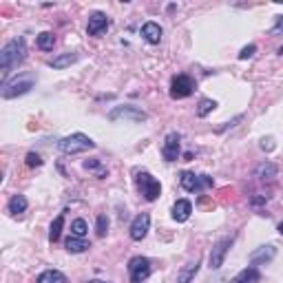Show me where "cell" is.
I'll use <instances>...</instances> for the list:
<instances>
[{"mask_svg":"<svg viewBox=\"0 0 283 283\" xmlns=\"http://www.w3.org/2000/svg\"><path fill=\"white\" fill-rule=\"evenodd\" d=\"M24 58H27V42H24L22 35L9 40V42L4 44L2 51H0V73H2V82L9 80L7 75L11 73V69L22 64Z\"/></svg>","mask_w":283,"mask_h":283,"instance_id":"cell-1","label":"cell"},{"mask_svg":"<svg viewBox=\"0 0 283 283\" xmlns=\"http://www.w3.org/2000/svg\"><path fill=\"white\" fill-rule=\"evenodd\" d=\"M33 84H35L33 73H18L16 78L0 84V95H2L4 100H13V97H18V95L29 93V91L33 89Z\"/></svg>","mask_w":283,"mask_h":283,"instance_id":"cell-2","label":"cell"},{"mask_svg":"<svg viewBox=\"0 0 283 283\" xmlns=\"http://www.w3.org/2000/svg\"><path fill=\"white\" fill-rule=\"evenodd\" d=\"M58 148H60V153H64V155H78V153L95 148V142L91 140L89 135H84V133H73V135L62 137V140L58 142Z\"/></svg>","mask_w":283,"mask_h":283,"instance_id":"cell-3","label":"cell"},{"mask_svg":"<svg viewBox=\"0 0 283 283\" xmlns=\"http://www.w3.org/2000/svg\"><path fill=\"white\" fill-rule=\"evenodd\" d=\"M179 184L186 193H202L206 188H213L215 182L210 175H197V173H190V171H184L179 175Z\"/></svg>","mask_w":283,"mask_h":283,"instance_id":"cell-4","label":"cell"},{"mask_svg":"<svg viewBox=\"0 0 283 283\" xmlns=\"http://www.w3.org/2000/svg\"><path fill=\"white\" fill-rule=\"evenodd\" d=\"M135 182H137V188H140V193L144 195L146 202H155V199L159 197V193H162V184H159L157 179L153 177L151 173H146V171L137 173Z\"/></svg>","mask_w":283,"mask_h":283,"instance_id":"cell-5","label":"cell"},{"mask_svg":"<svg viewBox=\"0 0 283 283\" xmlns=\"http://www.w3.org/2000/svg\"><path fill=\"white\" fill-rule=\"evenodd\" d=\"M128 277H131V283H144L151 277V259L148 257H133L128 261Z\"/></svg>","mask_w":283,"mask_h":283,"instance_id":"cell-6","label":"cell"},{"mask_svg":"<svg viewBox=\"0 0 283 283\" xmlns=\"http://www.w3.org/2000/svg\"><path fill=\"white\" fill-rule=\"evenodd\" d=\"M235 237H237V235H228V237H224V239H219L217 244L213 246V250H210V257H208L210 270H219V268L224 266V259H226V255H228L230 246H233Z\"/></svg>","mask_w":283,"mask_h":283,"instance_id":"cell-7","label":"cell"},{"mask_svg":"<svg viewBox=\"0 0 283 283\" xmlns=\"http://www.w3.org/2000/svg\"><path fill=\"white\" fill-rule=\"evenodd\" d=\"M109 120L115 122V120H131V122H146L148 115L144 113L142 109L137 106H131V104H122V106H115V109L109 111Z\"/></svg>","mask_w":283,"mask_h":283,"instance_id":"cell-8","label":"cell"},{"mask_svg":"<svg viewBox=\"0 0 283 283\" xmlns=\"http://www.w3.org/2000/svg\"><path fill=\"white\" fill-rule=\"evenodd\" d=\"M195 91V80L186 73H179L171 80V97L173 100H184Z\"/></svg>","mask_w":283,"mask_h":283,"instance_id":"cell-9","label":"cell"},{"mask_svg":"<svg viewBox=\"0 0 283 283\" xmlns=\"http://www.w3.org/2000/svg\"><path fill=\"white\" fill-rule=\"evenodd\" d=\"M179 153H182V135L177 131L168 133L164 137V144H162V157L166 162H177L179 159Z\"/></svg>","mask_w":283,"mask_h":283,"instance_id":"cell-10","label":"cell"},{"mask_svg":"<svg viewBox=\"0 0 283 283\" xmlns=\"http://www.w3.org/2000/svg\"><path fill=\"white\" fill-rule=\"evenodd\" d=\"M111 27V20L106 13L102 11H93L89 16V24H86V33L93 35V38H100V35H104L106 31H109Z\"/></svg>","mask_w":283,"mask_h":283,"instance_id":"cell-11","label":"cell"},{"mask_svg":"<svg viewBox=\"0 0 283 283\" xmlns=\"http://www.w3.org/2000/svg\"><path fill=\"white\" fill-rule=\"evenodd\" d=\"M148 230H151V215L140 213L135 219H133L131 228H128V235H131L133 241H142L144 237L148 235Z\"/></svg>","mask_w":283,"mask_h":283,"instance_id":"cell-12","label":"cell"},{"mask_svg":"<svg viewBox=\"0 0 283 283\" xmlns=\"http://www.w3.org/2000/svg\"><path fill=\"white\" fill-rule=\"evenodd\" d=\"M277 257V248L275 246H261V248H257L255 252H250V264L252 266H259V264H270L272 259Z\"/></svg>","mask_w":283,"mask_h":283,"instance_id":"cell-13","label":"cell"},{"mask_svg":"<svg viewBox=\"0 0 283 283\" xmlns=\"http://www.w3.org/2000/svg\"><path fill=\"white\" fill-rule=\"evenodd\" d=\"M190 213H193V204H190L188 199H177V202L173 204V219L177 221V224L188 221Z\"/></svg>","mask_w":283,"mask_h":283,"instance_id":"cell-14","label":"cell"},{"mask_svg":"<svg viewBox=\"0 0 283 283\" xmlns=\"http://www.w3.org/2000/svg\"><path fill=\"white\" fill-rule=\"evenodd\" d=\"M162 27L157 22H144L142 24V38L151 44H159L162 42Z\"/></svg>","mask_w":283,"mask_h":283,"instance_id":"cell-15","label":"cell"},{"mask_svg":"<svg viewBox=\"0 0 283 283\" xmlns=\"http://www.w3.org/2000/svg\"><path fill=\"white\" fill-rule=\"evenodd\" d=\"M78 58H80L78 53H73V51H66V53H60V55H55L53 60H49V66H51V69H66V66H71V64L78 62Z\"/></svg>","mask_w":283,"mask_h":283,"instance_id":"cell-16","label":"cell"},{"mask_svg":"<svg viewBox=\"0 0 283 283\" xmlns=\"http://www.w3.org/2000/svg\"><path fill=\"white\" fill-rule=\"evenodd\" d=\"M261 281V272L257 270V266H248L239 272L230 283H259Z\"/></svg>","mask_w":283,"mask_h":283,"instance_id":"cell-17","label":"cell"},{"mask_svg":"<svg viewBox=\"0 0 283 283\" xmlns=\"http://www.w3.org/2000/svg\"><path fill=\"white\" fill-rule=\"evenodd\" d=\"M199 266H202V261H199V259H195V261H190V264H186L182 270L177 272V283H190V281L195 279V275L199 272Z\"/></svg>","mask_w":283,"mask_h":283,"instance_id":"cell-18","label":"cell"},{"mask_svg":"<svg viewBox=\"0 0 283 283\" xmlns=\"http://www.w3.org/2000/svg\"><path fill=\"white\" fill-rule=\"evenodd\" d=\"M82 166H84V171L93 173L97 179H106V177H109V168H106L104 164L100 162V159H86Z\"/></svg>","mask_w":283,"mask_h":283,"instance_id":"cell-19","label":"cell"},{"mask_svg":"<svg viewBox=\"0 0 283 283\" xmlns=\"http://www.w3.org/2000/svg\"><path fill=\"white\" fill-rule=\"evenodd\" d=\"M64 248L69 250V252H73V255H80V252H84V250H89L91 248V244L86 239H80V237H66V241H64Z\"/></svg>","mask_w":283,"mask_h":283,"instance_id":"cell-20","label":"cell"},{"mask_svg":"<svg viewBox=\"0 0 283 283\" xmlns=\"http://www.w3.org/2000/svg\"><path fill=\"white\" fill-rule=\"evenodd\" d=\"M35 283H69V279L60 270H44L42 275L35 277Z\"/></svg>","mask_w":283,"mask_h":283,"instance_id":"cell-21","label":"cell"},{"mask_svg":"<svg viewBox=\"0 0 283 283\" xmlns=\"http://www.w3.org/2000/svg\"><path fill=\"white\" fill-rule=\"evenodd\" d=\"M27 208H29V202H27L24 195H13V197L9 199V204H7V210L11 215H22Z\"/></svg>","mask_w":283,"mask_h":283,"instance_id":"cell-22","label":"cell"},{"mask_svg":"<svg viewBox=\"0 0 283 283\" xmlns=\"http://www.w3.org/2000/svg\"><path fill=\"white\" fill-rule=\"evenodd\" d=\"M277 173H279V168L272 162H261L255 168V177H259V179H272V177H277Z\"/></svg>","mask_w":283,"mask_h":283,"instance_id":"cell-23","label":"cell"},{"mask_svg":"<svg viewBox=\"0 0 283 283\" xmlns=\"http://www.w3.org/2000/svg\"><path fill=\"white\" fill-rule=\"evenodd\" d=\"M62 226H64V213H60L53 224H51V228H49V241L51 244H55V241L60 239V235H62Z\"/></svg>","mask_w":283,"mask_h":283,"instance_id":"cell-24","label":"cell"},{"mask_svg":"<svg viewBox=\"0 0 283 283\" xmlns=\"http://www.w3.org/2000/svg\"><path fill=\"white\" fill-rule=\"evenodd\" d=\"M35 44H38L40 51H51L53 49V44H55V35L51 31H42L38 38H35Z\"/></svg>","mask_w":283,"mask_h":283,"instance_id":"cell-25","label":"cell"},{"mask_svg":"<svg viewBox=\"0 0 283 283\" xmlns=\"http://www.w3.org/2000/svg\"><path fill=\"white\" fill-rule=\"evenodd\" d=\"M215 109H217V102L210 100V97H202V100H199V106H197V115L206 117L208 113H213Z\"/></svg>","mask_w":283,"mask_h":283,"instance_id":"cell-26","label":"cell"},{"mask_svg":"<svg viewBox=\"0 0 283 283\" xmlns=\"http://www.w3.org/2000/svg\"><path fill=\"white\" fill-rule=\"evenodd\" d=\"M86 233H89V226H86V221L78 217V219H73V224H71V235L73 237H80V239H84Z\"/></svg>","mask_w":283,"mask_h":283,"instance_id":"cell-27","label":"cell"},{"mask_svg":"<svg viewBox=\"0 0 283 283\" xmlns=\"http://www.w3.org/2000/svg\"><path fill=\"white\" fill-rule=\"evenodd\" d=\"M95 230H97V235H100V237L106 235V230H109V217H106V215H100V217H97Z\"/></svg>","mask_w":283,"mask_h":283,"instance_id":"cell-28","label":"cell"},{"mask_svg":"<svg viewBox=\"0 0 283 283\" xmlns=\"http://www.w3.org/2000/svg\"><path fill=\"white\" fill-rule=\"evenodd\" d=\"M24 162H27V166L29 168H38V166H42V157L38 155V153H27V157H24Z\"/></svg>","mask_w":283,"mask_h":283,"instance_id":"cell-29","label":"cell"},{"mask_svg":"<svg viewBox=\"0 0 283 283\" xmlns=\"http://www.w3.org/2000/svg\"><path fill=\"white\" fill-rule=\"evenodd\" d=\"M255 51H257L255 44H248V47H244V49L239 51V60H248V58H252V55H255Z\"/></svg>","mask_w":283,"mask_h":283,"instance_id":"cell-30","label":"cell"},{"mask_svg":"<svg viewBox=\"0 0 283 283\" xmlns=\"http://www.w3.org/2000/svg\"><path fill=\"white\" fill-rule=\"evenodd\" d=\"M281 31H283V16H279V18H277L275 27L270 29V33H272V35H277V33H281Z\"/></svg>","mask_w":283,"mask_h":283,"instance_id":"cell-31","label":"cell"},{"mask_svg":"<svg viewBox=\"0 0 283 283\" xmlns=\"http://www.w3.org/2000/svg\"><path fill=\"white\" fill-rule=\"evenodd\" d=\"M241 120H244V115H237L235 117V120L233 122H228V124H226V126H221V128H217V133H224L226 131V128H233V126H237V124H239V122Z\"/></svg>","mask_w":283,"mask_h":283,"instance_id":"cell-32","label":"cell"},{"mask_svg":"<svg viewBox=\"0 0 283 283\" xmlns=\"http://www.w3.org/2000/svg\"><path fill=\"white\" fill-rule=\"evenodd\" d=\"M261 148H264V151H272V148H275V142H272V137H268V140H261Z\"/></svg>","mask_w":283,"mask_h":283,"instance_id":"cell-33","label":"cell"},{"mask_svg":"<svg viewBox=\"0 0 283 283\" xmlns=\"http://www.w3.org/2000/svg\"><path fill=\"white\" fill-rule=\"evenodd\" d=\"M266 202H268L266 195H261V197H252V199H250V204H252V206H259V204H266Z\"/></svg>","mask_w":283,"mask_h":283,"instance_id":"cell-34","label":"cell"},{"mask_svg":"<svg viewBox=\"0 0 283 283\" xmlns=\"http://www.w3.org/2000/svg\"><path fill=\"white\" fill-rule=\"evenodd\" d=\"M86 283H109V281H100V279H93V281H86Z\"/></svg>","mask_w":283,"mask_h":283,"instance_id":"cell-35","label":"cell"},{"mask_svg":"<svg viewBox=\"0 0 283 283\" xmlns=\"http://www.w3.org/2000/svg\"><path fill=\"white\" fill-rule=\"evenodd\" d=\"M277 230H279V235H283V221L279 224V228H277Z\"/></svg>","mask_w":283,"mask_h":283,"instance_id":"cell-36","label":"cell"},{"mask_svg":"<svg viewBox=\"0 0 283 283\" xmlns=\"http://www.w3.org/2000/svg\"><path fill=\"white\" fill-rule=\"evenodd\" d=\"M279 55H283V47H281V49H279Z\"/></svg>","mask_w":283,"mask_h":283,"instance_id":"cell-37","label":"cell"},{"mask_svg":"<svg viewBox=\"0 0 283 283\" xmlns=\"http://www.w3.org/2000/svg\"><path fill=\"white\" fill-rule=\"evenodd\" d=\"M217 283H221V281H217Z\"/></svg>","mask_w":283,"mask_h":283,"instance_id":"cell-38","label":"cell"}]
</instances>
